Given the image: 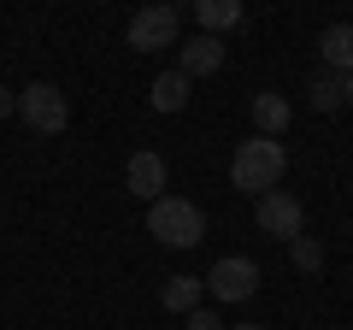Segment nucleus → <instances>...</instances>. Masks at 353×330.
<instances>
[{"label":"nucleus","mask_w":353,"mask_h":330,"mask_svg":"<svg viewBox=\"0 0 353 330\" xmlns=\"http://www.w3.org/2000/svg\"><path fill=\"white\" fill-rule=\"evenodd\" d=\"M176 30H183V12L165 6V0H153V6H141L130 18V48L136 53H165V48H176Z\"/></svg>","instance_id":"4"},{"label":"nucleus","mask_w":353,"mask_h":330,"mask_svg":"<svg viewBox=\"0 0 353 330\" xmlns=\"http://www.w3.org/2000/svg\"><path fill=\"white\" fill-rule=\"evenodd\" d=\"M230 330H265V324H230Z\"/></svg>","instance_id":"19"},{"label":"nucleus","mask_w":353,"mask_h":330,"mask_svg":"<svg viewBox=\"0 0 353 330\" xmlns=\"http://www.w3.org/2000/svg\"><path fill=\"white\" fill-rule=\"evenodd\" d=\"M206 289H212L218 301H248V295L259 289V266H253L248 254H224L212 271H206Z\"/></svg>","instance_id":"6"},{"label":"nucleus","mask_w":353,"mask_h":330,"mask_svg":"<svg viewBox=\"0 0 353 330\" xmlns=\"http://www.w3.org/2000/svg\"><path fill=\"white\" fill-rule=\"evenodd\" d=\"M12 113H18V95H12V89H0V118H12Z\"/></svg>","instance_id":"17"},{"label":"nucleus","mask_w":353,"mask_h":330,"mask_svg":"<svg viewBox=\"0 0 353 330\" xmlns=\"http://www.w3.org/2000/svg\"><path fill=\"white\" fill-rule=\"evenodd\" d=\"M148 236H159L165 248H201L206 242V213L183 195H159L148 206Z\"/></svg>","instance_id":"2"},{"label":"nucleus","mask_w":353,"mask_h":330,"mask_svg":"<svg viewBox=\"0 0 353 330\" xmlns=\"http://www.w3.org/2000/svg\"><path fill=\"white\" fill-rule=\"evenodd\" d=\"M18 118H24L36 136H59V130L71 124V101H65L53 83H30V89H18Z\"/></svg>","instance_id":"3"},{"label":"nucleus","mask_w":353,"mask_h":330,"mask_svg":"<svg viewBox=\"0 0 353 330\" xmlns=\"http://www.w3.org/2000/svg\"><path fill=\"white\" fill-rule=\"evenodd\" d=\"M201 289H206L201 278H165L159 301H165V313H183V318H189L194 307H201Z\"/></svg>","instance_id":"14"},{"label":"nucleus","mask_w":353,"mask_h":330,"mask_svg":"<svg viewBox=\"0 0 353 330\" xmlns=\"http://www.w3.org/2000/svg\"><path fill=\"white\" fill-rule=\"evenodd\" d=\"M148 101H153V113H183V106H189V77H183V71H165V77H153Z\"/></svg>","instance_id":"12"},{"label":"nucleus","mask_w":353,"mask_h":330,"mask_svg":"<svg viewBox=\"0 0 353 330\" xmlns=\"http://www.w3.org/2000/svg\"><path fill=\"white\" fill-rule=\"evenodd\" d=\"M306 106H312V113H336L341 106V77L318 65V71L306 77Z\"/></svg>","instance_id":"13"},{"label":"nucleus","mask_w":353,"mask_h":330,"mask_svg":"<svg viewBox=\"0 0 353 330\" xmlns=\"http://www.w3.org/2000/svg\"><path fill=\"white\" fill-rule=\"evenodd\" d=\"M183 330H230V324H218V318L206 313V307H194V313L183 318Z\"/></svg>","instance_id":"16"},{"label":"nucleus","mask_w":353,"mask_h":330,"mask_svg":"<svg viewBox=\"0 0 353 330\" xmlns=\"http://www.w3.org/2000/svg\"><path fill=\"white\" fill-rule=\"evenodd\" d=\"M318 59H324V71L347 77L353 71V24H330L324 36H318Z\"/></svg>","instance_id":"9"},{"label":"nucleus","mask_w":353,"mask_h":330,"mask_svg":"<svg viewBox=\"0 0 353 330\" xmlns=\"http://www.w3.org/2000/svg\"><path fill=\"white\" fill-rule=\"evenodd\" d=\"M218 65H224V36H201V30H194L189 41H176V71L189 77H212Z\"/></svg>","instance_id":"7"},{"label":"nucleus","mask_w":353,"mask_h":330,"mask_svg":"<svg viewBox=\"0 0 353 330\" xmlns=\"http://www.w3.org/2000/svg\"><path fill=\"white\" fill-rule=\"evenodd\" d=\"M283 171H289V148L283 142H271V136H253V142H241L236 148V159H230V183H236L241 195H271L283 183Z\"/></svg>","instance_id":"1"},{"label":"nucleus","mask_w":353,"mask_h":330,"mask_svg":"<svg viewBox=\"0 0 353 330\" xmlns=\"http://www.w3.org/2000/svg\"><path fill=\"white\" fill-rule=\"evenodd\" d=\"M253 224H259L265 236H277V242H294V236L306 230V206H301V195H289V189L259 195V201H253Z\"/></svg>","instance_id":"5"},{"label":"nucleus","mask_w":353,"mask_h":330,"mask_svg":"<svg viewBox=\"0 0 353 330\" xmlns=\"http://www.w3.org/2000/svg\"><path fill=\"white\" fill-rule=\"evenodd\" d=\"M289 101H283L277 89H265V95H253V124H259V136H271V142H283V130H289Z\"/></svg>","instance_id":"10"},{"label":"nucleus","mask_w":353,"mask_h":330,"mask_svg":"<svg viewBox=\"0 0 353 330\" xmlns=\"http://www.w3.org/2000/svg\"><path fill=\"white\" fill-rule=\"evenodd\" d=\"M289 260H294V271H306V278H318V271H324V248H318L306 230L289 242Z\"/></svg>","instance_id":"15"},{"label":"nucleus","mask_w":353,"mask_h":330,"mask_svg":"<svg viewBox=\"0 0 353 330\" xmlns=\"http://www.w3.org/2000/svg\"><path fill=\"white\" fill-rule=\"evenodd\" d=\"M341 101H347V106H353V71H347V77H341Z\"/></svg>","instance_id":"18"},{"label":"nucleus","mask_w":353,"mask_h":330,"mask_svg":"<svg viewBox=\"0 0 353 330\" xmlns=\"http://www.w3.org/2000/svg\"><path fill=\"white\" fill-rule=\"evenodd\" d=\"M230 24H241V0H194V30L201 36H218Z\"/></svg>","instance_id":"11"},{"label":"nucleus","mask_w":353,"mask_h":330,"mask_svg":"<svg viewBox=\"0 0 353 330\" xmlns=\"http://www.w3.org/2000/svg\"><path fill=\"white\" fill-rule=\"evenodd\" d=\"M165 177H171V171H165V159L153 148H141V153H130V165H124V189L130 195H141V201H159L165 195Z\"/></svg>","instance_id":"8"}]
</instances>
